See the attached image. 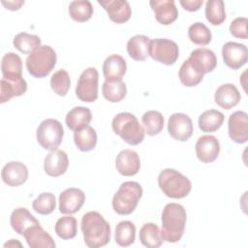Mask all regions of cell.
Returning a JSON list of instances; mask_svg holds the SVG:
<instances>
[{"instance_id": "cell-1", "label": "cell", "mask_w": 248, "mask_h": 248, "mask_svg": "<svg viewBox=\"0 0 248 248\" xmlns=\"http://www.w3.org/2000/svg\"><path fill=\"white\" fill-rule=\"evenodd\" d=\"M83 240L90 248L107 245L110 240V226L97 211H89L82 216L80 223Z\"/></svg>"}, {"instance_id": "cell-2", "label": "cell", "mask_w": 248, "mask_h": 248, "mask_svg": "<svg viewBox=\"0 0 248 248\" xmlns=\"http://www.w3.org/2000/svg\"><path fill=\"white\" fill-rule=\"evenodd\" d=\"M186 220V210L181 204L175 202L166 204L161 217L163 239L170 243L179 241L185 231Z\"/></svg>"}, {"instance_id": "cell-3", "label": "cell", "mask_w": 248, "mask_h": 248, "mask_svg": "<svg viewBox=\"0 0 248 248\" xmlns=\"http://www.w3.org/2000/svg\"><path fill=\"white\" fill-rule=\"evenodd\" d=\"M112 130L126 143L138 145L142 142L145 136L144 128L138 118L130 112H120L112 119Z\"/></svg>"}, {"instance_id": "cell-4", "label": "cell", "mask_w": 248, "mask_h": 248, "mask_svg": "<svg viewBox=\"0 0 248 248\" xmlns=\"http://www.w3.org/2000/svg\"><path fill=\"white\" fill-rule=\"evenodd\" d=\"M158 185L162 192L171 199L185 198L192 189L189 178L174 169L163 170L158 176Z\"/></svg>"}, {"instance_id": "cell-5", "label": "cell", "mask_w": 248, "mask_h": 248, "mask_svg": "<svg viewBox=\"0 0 248 248\" xmlns=\"http://www.w3.org/2000/svg\"><path fill=\"white\" fill-rule=\"evenodd\" d=\"M142 196V188L136 181L123 182L112 199V208L119 215H129L136 209Z\"/></svg>"}, {"instance_id": "cell-6", "label": "cell", "mask_w": 248, "mask_h": 248, "mask_svg": "<svg viewBox=\"0 0 248 248\" xmlns=\"http://www.w3.org/2000/svg\"><path fill=\"white\" fill-rule=\"evenodd\" d=\"M57 56L49 46H41L26 58L28 73L37 78H46L54 69Z\"/></svg>"}, {"instance_id": "cell-7", "label": "cell", "mask_w": 248, "mask_h": 248, "mask_svg": "<svg viewBox=\"0 0 248 248\" xmlns=\"http://www.w3.org/2000/svg\"><path fill=\"white\" fill-rule=\"evenodd\" d=\"M64 136L62 124L53 118H47L41 122L37 129V140L39 144L47 150H56L61 144Z\"/></svg>"}, {"instance_id": "cell-8", "label": "cell", "mask_w": 248, "mask_h": 248, "mask_svg": "<svg viewBox=\"0 0 248 248\" xmlns=\"http://www.w3.org/2000/svg\"><path fill=\"white\" fill-rule=\"evenodd\" d=\"M98 80L99 73L96 68L89 67L85 69L79 76L76 95L78 98L86 103H92L98 98Z\"/></svg>"}, {"instance_id": "cell-9", "label": "cell", "mask_w": 248, "mask_h": 248, "mask_svg": "<svg viewBox=\"0 0 248 248\" xmlns=\"http://www.w3.org/2000/svg\"><path fill=\"white\" fill-rule=\"evenodd\" d=\"M149 56L165 65H172L179 56V48L175 42L169 39H154L150 41Z\"/></svg>"}, {"instance_id": "cell-10", "label": "cell", "mask_w": 248, "mask_h": 248, "mask_svg": "<svg viewBox=\"0 0 248 248\" xmlns=\"http://www.w3.org/2000/svg\"><path fill=\"white\" fill-rule=\"evenodd\" d=\"M193 131V122L187 114L176 112L170 116L168 132L172 139L179 141H186L191 138Z\"/></svg>"}, {"instance_id": "cell-11", "label": "cell", "mask_w": 248, "mask_h": 248, "mask_svg": "<svg viewBox=\"0 0 248 248\" xmlns=\"http://www.w3.org/2000/svg\"><path fill=\"white\" fill-rule=\"evenodd\" d=\"M222 56L225 64L229 68L237 70L246 64L248 60V49L243 44L228 42L222 47Z\"/></svg>"}, {"instance_id": "cell-12", "label": "cell", "mask_w": 248, "mask_h": 248, "mask_svg": "<svg viewBox=\"0 0 248 248\" xmlns=\"http://www.w3.org/2000/svg\"><path fill=\"white\" fill-rule=\"evenodd\" d=\"M228 131L231 140L236 143L248 140V115L245 111L237 110L232 113L228 121Z\"/></svg>"}, {"instance_id": "cell-13", "label": "cell", "mask_w": 248, "mask_h": 248, "mask_svg": "<svg viewBox=\"0 0 248 248\" xmlns=\"http://www.w3.org/2000/svg\"><path fill=\"white\" fill-rule=\"evenodd\" d=\"M196 154L198 159L202 163H211L215 161L220 152V143L216 137L205 135L196 142Z\"/></svg>"}, {"instance_id": "cell-14", "label": "cell", "mask_w": 248, "mask_h": 248, "mask_svg": "<svg viewBox=\"0 0 248 248\" xmlns=\"http://www.w3.org/2000/svg\"><path fill=\"white\" fill-rule=\"evenodd\" d=\"M98 3L106 10L109 19L114 23H125L131 17L132 10L126 0H98Z\"/></svg>"}, {"instance_id": "cell-15", "label": "cell", "mask_w": 248, "mask_h": 248, "mask_svg": "<svg viewBox=\"0 0 248 248\" xmlns=\"http://www.w3.org/2000/svg\"><path fill=\"white\" fill-rule=\"evenodd\" d=\"M85 202V194L78 188H68L59 196V210L63 214L78 212Z\"/></svg>"}, {"instance_id": "cell-16", "label": "cell", "mask_w": 248, "mask_h": 248, "mask_svg": "<svg viewBox=\"0 0 248 248\" xmlns=\"http://www.w3.org/2000/svg\"><path fill=\"white\" fill-rule=\"evenodd\" d=\"M117 171L124 176L136 175L140 169V160L138 153L132 149H124L115 159Z\"/></svg>"}, {"instance_id": "cell-17", "label": "cell", "mask_w": 248, "mask_h": 248, "mask_svg": "<svg viewBox=\"0 0 248 248\" xmlns=\"http://www.w3.org/2000/svg\"><path fill=\"white\" fill-rule=\"evenodd\" d=\"M1 177L4 183L11 187L22 185L28 178V170L23 163L11 161L1 170Z\"/></svg>"}, {"instance_id": "cell-18", "label": "cell", "mask_w": 248, "mask_h": 248, "mask_svg": "<svg viewBox=\"0 0 248 248\" xmlns=\"http://www.w3.org/2000/svg\"><path fill=\"white\" fill-rule=\"evenodd\" d=\"M188 61L194 68H196L203 75L212 72L217 65V58L215 53L205 47L194 49L191 52Z\"/></svg>"}, {"instance_id": "cell-19", "label": "cell", "mask_w": 248, "mask_h": 248, "mask_svg": "<svg viewBox=\"0 0 248 248\" xmlns=\"http://www.w3.org/2000/svg\"><path fill=\"white\" fill-rule=\"evenodd\" d=\"M69 166V159L63 150L50 151L44 160V170L46 173L52 177L64 174Z\"/></svg>"}, {"instance_id": "cell-20", "label": "cell", "mask_w": 248, "mask_h": 248, "mask_svg": "<svg viewBox=\"0 0 248 248\" xmlns=\"http://www.w3.org/2000/svg\"><path fill=\"white\" fill-rule=\"evenodd\" d=\"M127 64L125 59L119 54H111L107 57L103 64V74L105 81H121L126 74Z\"/></svg>"}, {"instance_id": "cell-21", "label": "cell", "mask_w": 248, "mask_h": 248, "mask_svg": "<svg viewBox=\"0 0 248 248\" xmlns=\"http://www.w3.org/2000/svg\"><path fill=\"white\" fill-rule=\"evenodd\" d=\"M149 4L155 14V18L159 23L169 25L176 20L178 11L173 0H153L150 1Z\"/></svg>"}, {"instance_id": "cell-22", "label": "cell", "mask_w": 248, "mask_h": 248, "mask_svg": "<svg viewBox=\"0 0 248 248\" xmlns=\"http://www.w3.org/2000/svg\"><path fill=\"white\" fill-rule=\"evenodd\" d=\"M241 99L240 93L235 85L225 83L220 85L214 95L215 103L225 109H231L235 107Z\"/></svg>"}, {"instance_id": "cell-23", "label": "cell", "mask_w": 248, "mask_h": 248, "mask_svg": "<svg viewBox=\"0 0 248 248\" xmlns=\"http://www.w3.org/2000/svg\"><path fill=\"white\" fill-rule=\"evenodd\" d=\"M23 236L31 248H54L56 246L51 235L46 232L41 225H36L29 228Z\"/></svg>"}, {"instance_id": "cell-24", "label": "cell", "mask_w": 248, "mask_h": 248, "mask_svg": "<svg viewBox=\"0 0 248 248\" xmlns=\"http://www.w3.org/2000/svg\"><path fill=\"white\" fill-rule=\"evenodd\" d=\"M0 103L4 104L14 97L23 95L27 90V83L23 78L10 79L2 78L0 80Z\"/></svg>"}, {"instance_id": "cell-25", "label": "cell", "mask_w": 248, "mask_h": 248, "mask_svg": "<svg viewBox=\"0 0 248 248\" xmlns=\"http://www.w3.org/2000/svg\"><path fill=\"white\" fill-rule=\"evenodd\" d=\"M10 224L13 230L20 235H23L29 228L40 225L39 221L25 207H18L12 212Z\"/></svg>"}, {"instance_id": "cell-26", "label": "cell", "mask_w": 248, "mask_h": 248, "mask_svg": "<svg viewBox=\"0 0 248 248\" xmlns=\"http://www.w3.org/2000/svg\"><path fill=\"white\" fill-rule=\"evenodd\" d=\"M150 39L144 35H136L127 43V52L136 61H144L149 56Z\"/></svg>"}, {"instance_id": "cell-27", "label": "cell", "mask_w": 248, "mask_h": 248, "mask_svg": "<svg viewBox=\"0 0 248 248\" xmlns=\"http://www.w3.org/2000/svg\"><path fill=\"white\" fill-rule=\"evenodd\" d=\"M92 119L91 110L85 107H75L66 115L67 127L72 131H77L89 125Z\"/></svg>"}, {"instance_id": "cell-28", "label": "cell", "mask_w": 248, "mask_h": 248, "mask_svg": "<svg viewBox=\"0 0 248 248\" xmlns=\"http://www.w3.org/2000/svg\"><path fill=\"white\" fill-rule=\"evenodd\" d=\"M1 72L4 78L16 79L22 78V61L21 58L14 53L4 54L1 61Z\"/></svg>"}, {"instance_id": "cell-29", "label": "cell", "mask_w": 248, "mask_h": 248, "mask_svg": "<svg viewBox=\"0 0 248 248\" xmlns=\"http://www.w3.org/2000/svg\"><path fill=\"white\" fill-rule=\"evenodd\" d=\"M74 140L76 146L82 152H88L95 148L97 143V133L90 125L75 131Z\"/></svg>"}, {"instance_id": "cell-30", "label": "cell", "mask_w": 248, "mask_h": 248, "mask_svg": "<svg viewBox=\"0 0 248 248\" xmlns=\"http://www.w3.org/2000/svg\"><path fill=\"white\" fill-rule=\"evenodd\" d=\"M140 240L147 248H158L164 241L159 227L154 223H145L140 228Z\"/></svg>"}, {"instance_id": "cell-31", "label": "cell", "mask_w": 248, "mask_h": 248, "mask_svg": "<svg viewBox=\"0 0 248 248\" xmlns=\"http://www.w3.org/2000/svg\"><path fill=\"white\" fill-rule=\"evenodd\" d=\"M224 119V114L217 109L205 110L199 117V128L204 133L215 132L222 126Z\"/></svg>"}, {"instance_id": "cell-32", "label": "cell", "mask_w": 248, "mask_h": 248, "mask_svg": "<svg viewBox=\"0 0 248 248\" xmlns=\"http://www.w3.org/2000/svg\"><path fill=\"white\" fill-rule=\"evenodd\" d=\"M136 227L131 221H121L116 225L114 239L115 242L122 247L130 246L135 242Z\"/></svg>"}, {"instance_id": "cell-33", "label": "cell", "mask_w": 248, "mask_h": 248, "mask_svg": "<svg viewBox=\"0 0 248 248\" xmlns=\"http://www.w3.org/2000/svg\"><path fill=\"white\" fill-rule=\"evenodd\" d=\"M13 44L14 46L21 53L30 54L36 48L41 46V39L36 35L21 32L15 36Z\"/></svg>"}, {"instance_id": "cell-34", "label": "cell", "mask_w": 248, "mask_h": 248, "mask_svg": "<svg viewBox=\"0 0 248 248\" xmlns=\"http://www.w3.org/2000/svg\"><path fill=\"white\" fill-rule=\"evenodd\" d=\"M141 122L148 136H156L160 134L164 128V116L157 110L146 111L141 117Z\"/></svg>"}, {"instance_id": "cell-35", "label": "cell", "mask_w": 248, "mask_h": 248, "mask_svg": "<svg viewBox=\"0 0 248 248\" xmlns=\"http://www.w3.org/2000/svg\"><path fill=\"white\" fill-rule=\"evenodd\" d=\"M69 15L75 21L85 22L93 15V6L88 0L72 1L69 5Z\"/></svg>"}, {"instance_id": "cell-36", "label": "cell", "mask_w": 248, "mask_h": 248, "mask_svg": "<svg viewBox=\"0 0 248 248\" xmlns=\"http://www.w3.org/2000/svg\"><path fill=\"white\" fill-rule=\"evenodd\" d=\"M205 17L212 25H220L226 19L223 0H208L205 4Z\"/></svg>"}, {"instance_id": "cell-37", "label": "cell", "mask_w": 248, "mask_h": 248, "mask_svg": "<svg viewBox=\"0 0 248 248\" xmlns=\"http://www.w3.org/2000/svg\"><path fill=\"white\" fill-rule=\"evenodd\" d=\"M178 77L183 85L187 87H193L198 85L202 80L203 74L194 68L187 59L182 63L179 69Z\"/></svg>"}, {"instance_id": "cell-38", "label": "cell", "mask_w": 248, "mask_h": 248, "mask_svg": "<svg viewBox=\"0 0 248 248\" xmlns=\"http://www.w3.org/2000/svg\"><path fill=\"white\" fill-rule=\"evenodd\" d=\"M103 96L110 103H118L122 101L127 94V87L125 82L105 81L102 86Z\"/></svg>"}, {"instance_id": "cell-39", "label": "cell", "mask_w": 248, "mask_h": 248, "mask_svg": "<svg viewBox=\"0 0 248 248\" xmlns=\"http://www.w3.org/2000/svg\"><path fill=\"white\" fill-rule=\"evenodd\" d=\"M56 234L62 239H72L77 235L78 224L73 216H63L56 221L54 227Z\"/></svg>"}, {"instance_id": "cell-40", "label": "cell", "mask_w": 248, "mask_h": 248, "mask_svg": "<svg viewBox=\"0 0 248 248\" xmlns=\"http://www.w3.org/2000/svg\"><path fill=\"white\" fill-rule=\"evenodd\" d=\"M188 37L190 41L196 45L206 46L211 42L212 35L209 28L205 24L196 22L189 27Z\"/></svg>"}, {"instance_id": "cell-41", "label": "cell", "mask_w": 248, "mask_h": 248, "mask_svg": "<svg viewBox=\"0 0 248 248\" xmlns=\"http://www.w3.org/2000/svg\"><path fill=\"white\" fill-rule=\"evenodd\" d=\"M32 207L35 212L41 215H48L52 213L56 207L55 196L49 192L42 193L33 201Z\"/></svg>"}, {"instance_id": "cell-42", "label": "cell", "mask_w": 248, "mask_h": 248, "mask_svg": "<svg viewBox=\"0 0 248 248\" xmlns=\"http://www.w3.org/2000/svg\"><path fill=\"white\" fill-rule=\"evenodd\" d=\"M71 86L69 74L61 69L55 72L50 78V87L54 93L59 96H65Z\"/></svg>"}, {"instance_id": "cell-43", "label": "cell", "mask_w": 248, "mask_h": 248, "mask_svg": "<svg viewBox=\"0 0 248 248\" xmlns=\"http://www.w3.org/2000/svg\"><path fill=\"white\" fill-rule=\"evenodd\" d=\"M247 23H248V19L246 17L240 16V17L234 18L230 25L231 34L235 38L246 40L248 38Z\"/></svg>"}, {"instance_id": "cell-44", "label": "cell", "mask_w": 248, "mask_h": 248, "mask_svg": "<svg viewBox=\"0 0 248 248\" xmlns=\"http://www.w3.org/2000/svg\"><path fill=\"white\" fill-rule=\"evenodd\" d=\"M179 3L184 10L189 12H196L200 10V8L202 6L203 1L202 0H180Z\"/></svg>"}, {"instance_id": "cell-45", "label": "cell", "mask_w": 248, "mask_h": 248, "mask_svg": "<svg viewBox=\"0 0 248 248\" xmlns=\"http://www.w3.org/2000/svg\"><path fill=\"white\" fill-rule=\"evenodd\" d=\"M2 5H4L6 7V9L10 10V11H17L21 8L22 5H24V1L20 0V1H2Z\"/></svg>"}]
</instances>
